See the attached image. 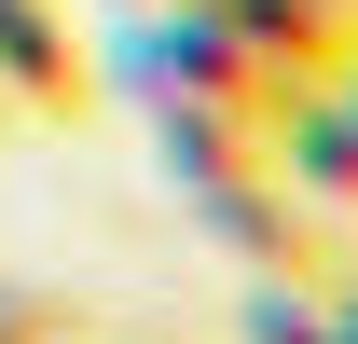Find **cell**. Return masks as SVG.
Returning <instances> with one entry per match:
<instances>
[{
    "mask_svg": "<svg viewBox=\"0 0 358 344\" xmlns=\"http://www.w3.org/2000/svg\"><path fill=\"white\" fill-rule=\"evenodd\" d=\"M234 344H358V317H345V289L248 275V303H234Z\"/></svg>",
    "mask_w": 358,
    "mask_h": 344,
    "instance_id": "4",
    "label": "cell"
},
{
    "mask_svg": "<svg viewBox=\"0 0 358 344\" xmlns=\"http://www.w3.org/2000/svg\"><path fill=\"white\" fill-rule=\"evenodd\" d=\"M0 344H83V317H69L42 275H14V261H0Z\"/></svg>",
    "mask_w": 358,
    "mask_h": 344,
    "instance_id": "5",
    "label": "cell"
},
{
    "mask_svg": "<svg viewBox=\"0 0 358 344\" xmlns=\"http://www.w3.org/2000/svg\"><path fill=\"white\" fill-rule=\"evenodd\" d=\"M331 110H345V138H358V69H345V83H331Z\"/></svg>",
    "mask_w": 358,
    "mask_h": 344,
    "instance_id": "6",
    "label": "cell"
},
{
    "mask_svg": "<svg viewBox=\"0 0 358 344\" xmlns=\"http://www.w3.org/2000/svg\"><path fill=\"white\" fill-rule=\"evenodd\" d=\"M0 152H14V96H0Z\"/></svg>",
    "mask_w": 358,
    "mask_h": 344,
    "instance_id": "7",
    "label": "cell"
},
{
    "mask_svg": "<svg viewBox=\"0 0 358 344\" xmlns=\"http://www.w3.org/2000/svg\"><path fill=\"white\" fill-rule=\"evenodd\" d=\"M179 207H193V234H207L221 261H248V275H303V289H345V275H358V220L317 207L289 166L207 179V193H179Z\"/></svg>",
    "mask_w": 358,
    "mask_h": 344,
    "instance_id": "1",
    "label": "cell"
},
{
    "mask_svg": "<svg viewBox=\"0 0 358 344\" xmlns=\"http://www.w3.org/2000/svg\"><path fill=\"white\" fill-rule=\"evenodd\" d=\"M207 14H221L289 96H331L358 69V0H207Z\"/></svg>",
    "mask_w": 358,
    "mask_h": 344,
    "instance_id": "3",
    "label": "cell"
},
{
    "mask_svg": "<svg viewBox=\"0 0 358 344\" xmlns=\"http://www.w3.org/2000/svg\"><path fill=\"white\" fill-rule=\"evenodd\" d=\"M0 96H14V124H83L96 96V42H83V14L69 0H0Z\"/></svg>",
    "mask_w": 358,
    "mask_h": 344,
    "instance_id": "2",
    "label": "cell"
}]
</instances>
